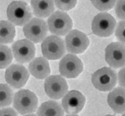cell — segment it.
Returning <instances> with one entry per match:
<instances>
[{"instance_id":"6da1fadb","label":"cell","mask_w":125,"mask_h":116,"mask_svg":"<svg viewBox=\"0 0 125 116\" xmlns=\"http://www.w3.org/2000/svg\"><path fill=\"white\" fill-rule=\"evenodd\" d=\"M39 100L36 95L28 89H21L15 93L13 105L21 115L31 114L36 111Z\"/></svg>"},{"instance_id":"7a4b0ae2","label":"cell","mask_w":125,"mask_h":116,"mask_svg":"<svg viewBox=\"0 0 125 116\" xmlns=\"http://www.w3.org/2000/svg\"><path fill=\"white\" fill-rule=\"evenodd\" d=\"M6 15L9 21L12 24L22 26L31 18L32 13L29 6L25 2L13 1L7 7Z\"/></svg>"},{"instance_id":"3957f363","label":"cell","mask_w":125,"mask_h":116,"mask_svg":"<svg viewBox=\"0 0 125 116\" xmlns=\"http://www.w3.org/2000/svg\"><path fill=\"white\" fill-rule=\"evenodd\" d=\"M42 53L49 60H58L65 54L66 48L63 39L57 35L46 37L42 41Z\"/></svg>"},{"instance_id":"277c9868","label":"cell","mask_w":125,"mask_h":116,"mask_svg":"<svg viewBox=\"0 0 125 116\" xmlns=\"http://www.w3.org/2000/svg\"><path fill=\"white\" fill-rule=\"evenodd\" d=\"M91 81L94 88L99 91H111L116 85L117 75L111 68L103 67L92 74Z\"/></svg>"},{"instance_id":"5b68a950","label":"cell","mask_w":125,"mask_h":116,"mask_svg":"<svg viewBox=\"0 0 125 116\" xmlns=\"http://www.w3.org/2000/svg\"><path fill=\"white\" fill-rule=\"evenodd\" d=\"M116 21L110 13L102 12L98 13L91 23L92 32L94 35L101 37L112 36L115 31Z\"/></svg>"},{"instance_id":"8992f818","label":"cell","mask_w":125,"mask_h":116,"mask_svg":"<svg viewBox=\"0 0 125 116\" xmlns=\"http://www.w3.org/2000/svg\"><path fill=\"white\" fill-rule=\"evenodd\" d=\"M73 21L68 13L56 11L49 16L47 26L50 32L57 36H65L72 30Z\"/></svg>"},{"instance_id":"52a82bcc","label":"cell","mask_w":125,"mask_h":116,"mask_svg":"<svg viewBox=\"0 0 125 116\" xmlns=\"http://www.w3.org/2000/svg\"><path fill=\"white\" fill-rule=\"evenodd\" d=\"M48 31V26L44 20L39 17L31 18L23 28L25 37L31 42L38 43L46 38Z\"/></svg>"},{"instance_id":"ba28073f","label":"cell","mask_w":125,"mask_h":116,"mask_svg":"<svg viewBox=\"0 0 125 116\" xmlns=\"http://www.w3.org/2000/svg\"><path fill=\"white\" fill-rule=\"evenodd\" d=\"M44 89L46 94L51 99L60 100L68 92L69 86L63 76L52 75L46 78Z\"/></svg>"},{"instance_id":"9c48e42d","label":"cell","mask_w":125,"mask_h":116,"mask_svg":"<svg viewBox=\"0 0 125 116\" xmlns=\"http://www.w3.org/2000/svg\"><path fill=\"white\" fill-rule=\"evenodd\" d=\"M29 72L22 65L12 64L6 68L5 80L13 89H21L26 85L29 78Z\"/></svg>"},{"instance_id":"30bf717a","label":"cell","mask_w":125,"mask_h":116,"mask_svg":"<svg viewBox=\"0 0 125 116\" xmlns=\"http://www.w3.org/2000/svg\"><path fill=\"white\" fill-rule=\"evenodd\" d=\"M83 70L82 61L74 54L64 56L59 63V72L62 76L67 78H76Z\"/></svg>"},{"instance_id":"8fae6325","label":"cell","mask_w":125,"mask_h":116,"mask_svg":"<svg viewBox=\"0 0 125 116\" xmlns=\"http://www.w3.org/2000/svg\"><path fill=\"white\" fill-rule=\"evenodd\" d=\"M90 40L87 36L79 30H71L65 37V48L71 54L77 55L84 52L88 48Z\"/></svg>"},{"instance_id":"7c38bea8","label":"cell","mask_w":125,"mask_h":116,"mask_svg":"<svg viewBox=\"0 0 125 116\" xmlns=\"http://www.w3.org/2000/svg\"><path fill=\"white\" fill-rule=\"evenodd\" d=\"M12 52L16 61L19 63H29L35 58V47L33 42L29 39H20L13 44Z\"/></svg>"},{"instance_id":"4fadbf2b","label":"cell","mask_w":125,"mask_h":116,"mask_svg":"<svg viewBox=\"0 0 125 116\" xmlns=\"http://www.w3.org/2000/svg\"><path fill=\"white\" fill-rule=\"evenodd\" d=\"M106 63L113 68L125 66V44L121 42H113L105 48Z\"/></svg>"},{"instance_id":"5bb4252c","label":"cell","mask_w":125,"mask_h":116,"mask_svg":"<svg viewBox=\"0 0 125 116\" xmlns=\"http://www.w3.org/2000/svg\"><path fill=\"white\" fill-rule=\"evenodd\" d=\"M86 103L85 96L77 90L68 92L62 97V107L68 114L77 115L83 110Z\"/></svg>"},{"instance_id":"9a60e30c","label":"cell","mask_w":125,"mask_h":116,"mask_svg":"<svg viewBox=\"0 0 125 116\" xmlns=\"http://www.w3.org/2000/svg\"><path fill=\"white\" fill-rule=\"evenodd\" d=\"M28 71L35 78L42 80L47 77L51 74V67L46 58L38 57L30 62Z\"/></svg>"},{"instance_id":"2e32d148","label":"cell","mask_w":125,"mask_h":116,"mask_svg":"<svg viewBox=\"0 0 125 116\" xmlns=\"http://www.w3.org/2000/svg\"><path fill=\"white\" fill-rule=\"evenodd\" d=\"M108 104L116 113L125 111V89L123 87L113 89L108 95Z\"/></svg>"},{"instance_id":"e0dca14e","label":"cell","mask_w":125,"mask_h":116,"mask_svg":"<svg viewBox=\"0 0 125 116\" xmlns=\"http://www.w3.org/2000/svg\"><path fill=\"white\" fill-rule=\"evenodd\" d=\"M31 6L38 17H47L54 11L53 0H31Z\"/></svg>"},{"instance_id":"ac0fdd59","label":"cell","mask_w":125,"mask_h":116,"mask_svg":"<svg viewBox=\"0 0 125 116\" xmlns=\"http://www.w3.org/2000/svg\"><path fill=\"white\" fill-rule=\"evenodd\" d=\"M64 111L62 105L54 100H49L42 103L38 108V116H64Z\"/></svg>"},{"instance_id":"d6986e66","label":"cell","mask_w":125,"mask_h":116,"mask_svg":"<svg viewBox=\"0 0 125 116\" xmlns=\"http://www.w3.org/2000/svg\"><path fill=\"white\" fill-rule=\"evenodd\" d=\"M16 36V30L10 21H0V43H12Z\"/></svg>"},{"instance_id":"ffe728a7","label":"cell","mask_w":125,"mask_h":116,"mask_svg":"<svg viewBox=\"0 0 125 116\" xmlns=\"http://www.w3.org/2000/svg\"><path fill=\"white\" fill-rule=\"evenodd\" d=\"M13 89L6 84H0V108L8 107L13 100Z\"/></svg>"},{"instance_id":"44dd1931","label":"cell","mask_w":125,"mask_h":116,"mask_svg":"<svg viewBox=\"0 0 125 116\" xmlns=\"http://www.w3.org/2000/svg\"><path fill=\"white\" fill-rule=\"evenodd\" d=\"M13 60V52L9 47L0 43V69H5L10 66Z\"/></svg>"},{"instance_id":"7402d4cb","label":"cell","mask_w":125,"mask_h":116,"mask_svg":"<svg viewBox=\"0 0 125 116\" xmlns=\"http://www.w3.org/2000/svg\"><path fill=\"white\" fill-rule=\"evenodd\" d=\"M117 0H91V2L96 9L105 12L111 10L115 6Z\"/></svg>"},{"instance_id":"603a6c76","label":"cell","mask_w":125,"mask_h":116,"mask_svg":"<svg viewBox=\"0 0 125 116\" xmlns=\"http://www.w3.org/2000/svg\"><path fill=\"white\" fill-rule=\"evenodd\" d=\"M53 2L59 10L69 11L76 6L77 0H53Z\"/></svg>"},{"instance_id":"cb8c5ba5","label":"cell","mask_w":125,"mask_h":116,"mask_svg":"<svg viewBox=\"0 0 125 116\" xmlns=\"http://www.w3.org/2000/svg\"><path fill=\"white\" fill-rule=\"evenodd\" d=\"M115 36L120 42L125 44V21H121L117 24L116 26Z\"/></svg>"},{"instance_id":"d4e9b609","label":"cell","mask_w":125,"mask_h":116,"mask_svg":"<svg viewBox=\"0 0 125 116\" xmlns=\"http://www.w3.org/2000/svg\"><path fill=\"white\" fill-rule=\"evenodd\" d=\"M115 12L118 18L125 21V0H117L115 4Z\"/></svg>"},{"instance_id":"484cf974","label":"cell","mask_w":125,"mask_h":116,"mask_svg":"<svg viewBox=\"0 0 125 116\" xmlns=\"http://www.w3.org/2000/svg\"><path fill=\"white\" fill-rule=\"evenodd\" d=\"M0 116H18V115L13 108L6 107L0 109Z\"/></svg>"},{"instance_id":"4316f807","label":"cell","mask_w":125,"mask_h":116,"mask_svg":"<svg viewBox=\"0 0 125 116\" xmlns=\"http://www.w3.org/2000/svg\"><path fill=\"white\" fill-rule=\"evenodd\" d=\"M118 81L120 86L125 89V66L122 67V69L118 73Z\"/></svg>"},{"instance_id":"83f0119b","label":"cell","mask_w":125,"mask_h":116,"mask_svg":"<svg viewBox=\"0 0 125 116\" xmlns=\"http://www.w3.org/2000/svg\"><path fill=\"white\" fill-rule=\"evenodd\" d=\"M24 116H38L36 115H35L33 113H31V114H27V115H24Z\"/></svg>"},{"instance_id":"f1b7e54d","label":"cell","mask_w":125,"mask_h":116,"mask_svg":"<svg viewBox=\"0 0 125 116\" xmlns=\"http://www.w3.org/2000/svg\"><path fill=\"white\" fill-rule=\"evenodd\" d=\"M66 116H79V115H72V114H69L68 115Z\"/></svg>"},{"instance_id":"f546056e","label":"cell","mask_w":125,"mask_h":116,"mask_svg":"<svg viewBox=\"0 0 125 116\" xmlns=\"http://www.w3.org/2000/svg\"><path fill=\"white\" fill-rule=\"evenodd\" d=\"M105 116H114V115H105Z\"/></svg>"},{"instance_id":"4dcf8cb0","label":"cell","mask_w":125,"mask_h":116,"mask_svg":"<svg viewBox=\"0 0 125 116\" xmlns=\"http://www.w3.org/2000/svg\"><path fill=\"white\" fill-rule=\"evenodd\" d=\"M122 116H125V111L124 112V114H123V115Z\"/></svg>"}]
</instances>
